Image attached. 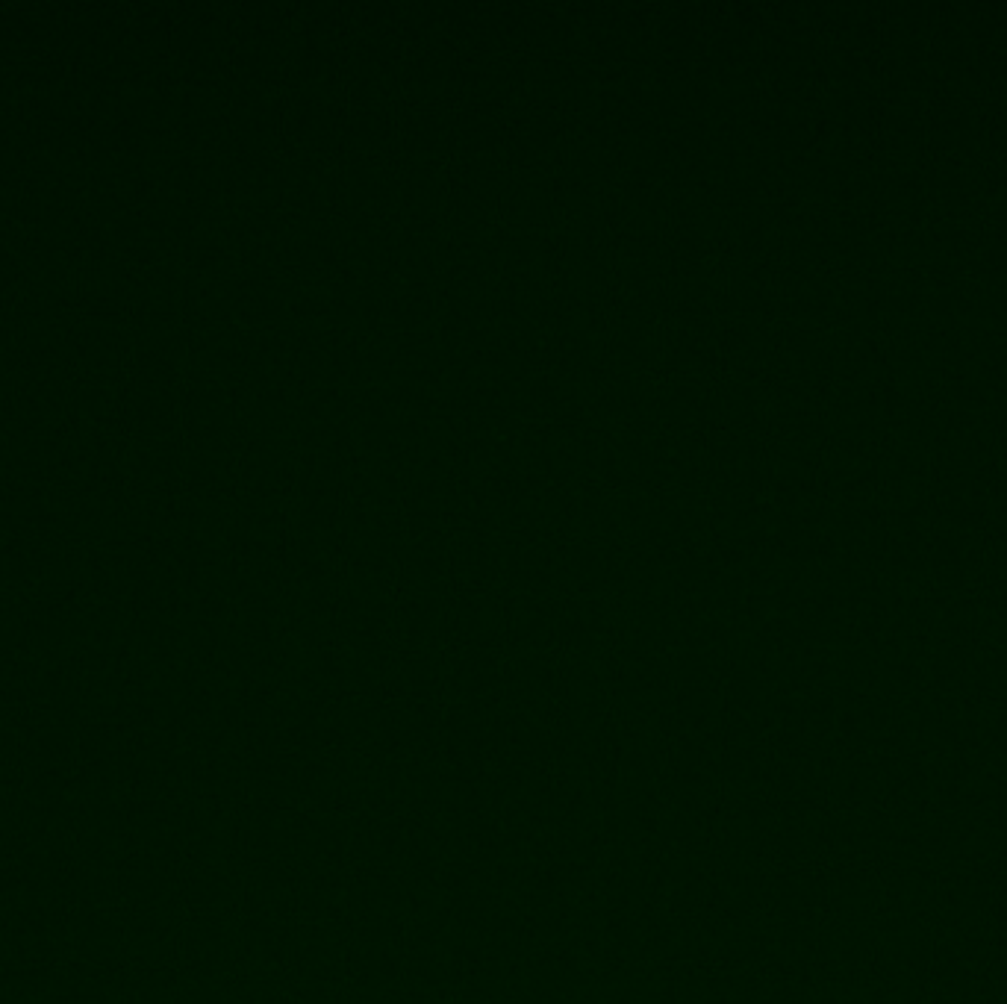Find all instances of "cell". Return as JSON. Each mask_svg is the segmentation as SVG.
Instances as JSON below:
<instances>
[]
</instances>
